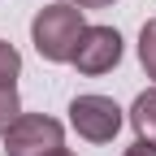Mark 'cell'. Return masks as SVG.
Masks as SVG:
<instances>
[{
    "instance_id": "1",
    "label": "cell",
    "mask_w": 156,
    "mask_h": 156,
    "mask_svg": "<svg viewBox=\"0 0 156 156\" xmlns=\"http://www.w3.org/2000/svg\"><path fill=\"white\" fill-rule=\"evenodd\" d=\"M83 30H87V22H83V9L65 5V0H56V5L39 9V13H35V22H30L35 52L44 56V61H52V65H65L69 56H74V48H78V35H83Z\"/></svg>"
},
{
    "instance_id": "2",
    "label": "cell",
    "mask_w": 156,
    "mask_h": 156,
    "mask_svg": "<svg viewBox=\"0 0 156 156\" xmlns=\"http://www.w3.org/2000/svg\"><path fill=\"white\" fill-rule=\"evenodd\" d=\"M61 147H65V130H61L56 117H44V113H22L5 130V152L9 156H52Z\"/></svg>"
},
{
    "instance_id": "3",
    "label": "cell",
    "mask_w": 156,
    "mask_h": 156,
    "mask_svg": "<svg viewBox=\"0 0 156 156\" xmlns=\"http://www.w3.org/2000/svg\"><path fill=\"white\" fill-rule=\"evenodd\" d=\"M69 126L87 143H113V134L122 130V108L108 95H78L69 104Z\"/></svg>"
},
{
    "instance_id": "4",
    "label": "cell",
    "mask_w": 156,
    "mask_h": 156,
    "mask_svg": "<svg viewBox=\"0 0 156 156\" xmlns=\"http://www.w3.org/2000/svg\"><path fill=\"white\" fill-rule=\"evenodd\" d=\"M117 61H122V35H117L113 26H87L83 35H78L74 56H69V65L78 74H87V78L108 74Z\"/></svg>"
},
{
    "instance_id": "5",
    "label": "cell",
    "mask_w": 156,
    "mask_h": 156,
    "mask_svg": "<svg viewBox=\"0 0 156 156\" xmlns=\"http://www.w3.org/2000/svg\"><path fill=\"white\" fill-rule=\"evenodd\" d=\"M130 126H134V134H139L143 143H156V87L143 91L139 100H134V108H130Z\"/></svg>"
},
{
    "instance_id": "6",
    "label": "cell",
    "mask_w": 156,
    "mask_h": 156,
    "mask_svg": "<svg viewBox=\"0 0 156 156\" xmlns=\"http://www.w3.org/2000/svg\"><path fill=\"white\" fill-rule=\"evenodd\" d=\"M139 61H143L147 78H156V17L143 22V30H139Z\"/></svg>"
},
{
    "instance_id": "7",
    "label": "cell",
    "mask_w": 156,
    "mask_h": 156,
    "mask_svg": "<svg viewBox=\"0 0 156 156\" xmlns=\"http://www.w3.org/2000/svg\"><path fill=\"white\" fill-rule=\"evenodd\" d=\"M17 74H22V56H17L13 44H5V39H0V87H13Z\"/></svg>"
},
{
    "instance_id": "8",
    "label": "cell",
    "mask_w": 156,
    "mask_h": 156,
    "mask_svg": "<svg viewBox=\"0 0 156 156\" xmlns=\"http://www.w3.org/2000/svg\"><path fill=\"white\" fill-rule=\"evenodd\" d=\"M17 117H22V100H17V87H0V134H5Z\"/></svg>"
},
{
    "instance_id": "9",
    "label": "cell",
    "mask_w": 156,
    "mask_h": 156,
    "mask_svg": "<svg viewBox=\"0 0 156 156\" xmlns=\"http://www.w3.org/2000/svg\"><path fill=\"white\" fill-rule=\"evenodd\" d=\"M126 156H156V143H143V139H134L126 147Z\"/></svg>"
},
{
    "instance_id": "10",
    "label": "cell",
    "mask_w": 156,
    "mask_h": 156,
    "mask_svg": "<svg viewBox=\"0 0 156 156\" xmlns=\"http://www.w3.org/2000/svg\"><path fill=\"white\" fill-rule=\"evenodd\" d=\"M65 5H74V9H108L113 0H65Z\"/></svg>"
},
{
    "instance_id": "11",
    "label": "cell",
    "mask_w": 156,
    "mask_h": 156,
    "mask_svg": "<svg viewBox=\"0 0 156 156\" xmlns=\"http://www.w3.org/2000/svg\"><path fill=\"white\" fill-rule=\"evenodd\" d=\"M52 156H74V152H65V147H61V152H52Z\"/></svg>"
}]
</instances>
